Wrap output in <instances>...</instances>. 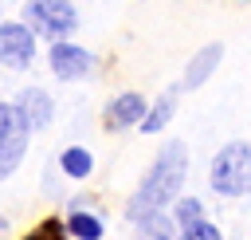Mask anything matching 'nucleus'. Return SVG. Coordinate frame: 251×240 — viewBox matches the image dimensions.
<instances>
[{"instance_id": "f257e3e1", "label": "nucleus", "mask_w": 251, "mask_h": 240, "mask_svg": "<svg viewBox=\"0 0 251 240\" xmlns=\"http://www.w3.org/2000/svg\"><path fill=\"white\" fill-rule=\"evenodd\" d=\"M184 169H188V153H184V146L180 142H173V146H165L161 150V157H157V165H153V173L145 177V185H141V193L133 197V205H129V212L141 220V212L149 209H157V205H165L176 189H180V181H184Z\"/></svg>"}, {"instance_id": "f03ea898", "label": "nucleus", "mask_w": 251, "mask_h": 240, "mask_svg": "<svg viewBox=\"0 0 251 240\" xmlns=\"http://www.w3.org/2000/svg\"><path fill=\"white\" fill-rule=\"evenodd\" d=\"M247 142H231L216 161H212V185L227 197L247 193Z\"/></svg>"}, {"instance_id": "7ed1b4c3", "label": "nucleus", "mask_w": 251, "mask_h": 240, "mask_svg": "<svg viewBox=\"0 0 251 240\" xmlns=\"http://www.w3.org/2000/svg\"><path fill=\"white\" fill-rule=\"evenodd\" d=\"M24 150H27V126H24V118L16 114V106L0 102V177H8L20 165Z\"/></svg>"}, {"instance_id": "20e7f679", "label": "nucleus", "mask_w": 251, "mask_h": 240, "mask_svg": "<svg viewBox=\"0 0 251 240\" xmlns=\"http://www.w3.org/2000/svg\"><path fill=\"white\" fill-rule=\"evenodd\" d=\"M27 24L35 28V31H43V35H67V31H75V8L67 4V0H31L27 4Z\"/></svg>"}, {"instance_id": "39448f33", "label": "nucleus", "mask_w": 251, "mask_h": 240, "mask_svg": "<svg viewBox=\"0 0 251 240\" xmlns=\"http://www.w3.org/2000/svg\"><path fill=\"white\" fill-rule=\"evenodd\" d=\"M35 55V39L24 24H0V63L8 67H27Z\"/></svg>"}, {"instance_id": "423d86ee", "label": "nucleus", "mask_w": 251, "mask_h": 240, "mask_svg": "<svg viewBox=\"0 0 251 240\" xmlns=\"http://www.w3.org/2000/svg\"><path fill=\"white\" fill-rule=\"evenodd\" d=\"M51 71L59 79H78V75L90 71V55L82 47H75V43H55L51 47Z\"/></svg>"}, {"instance_id": "0eeeda50", "label": "nucleus", "mask_w": 251, "mask_h": 240, "mask_svg": "<svg viewBox=\"0 0 251 240\" xmlns=\"http://www.w3.org/2000/svg\"><path fill=\"white\" fill-rule=\"evenodd\" d=\"M16 114L24 118V126H27V130H35V126H47V118H51V102H47V94H43V90H24V94H20Z\"/></svg>"}, {"instance_id": "6e6552de", "label": "nucleus", "mask_w": 251, "mask_h": 240, "mask_svg": "<svg viewBox=\"0 0 251 240\" xmlns=\"http://www.w3.org/2000/svg\"><path fill=\"white\" fill-rule=\"evenodd\" d=\"M141 110H145V98L141 94H122V98L110 102L106 118H110V126H129V122L141 118Z\"/></svg>"}, {"instance_id": "1a4fd4ad", "label": "nucleus", "mask_w": 251, "mask_h": 240, "mask_svg": "<svg viewBox=\"0 0 251 240\" xmlns=\"http://www.w3.org/2000/svg\"><path fill=\"white\" fill-rule=\"evenodd\" d=\"M90 165H94V157H90L86 150H78V146L63 153V169H67L71 177H86V173H90Z\"/></svg>"}, {"instance_id": "9d476101", "label": "nucleus", "mask_w": 251, "mask_h": 240, "mask_svg": "<svg viewBox=\"0 0 251 240\" xmlns=\"http://www.w3.org/2000/svg\"><path fill=\"white\" fill-rule=\"evenodd\" d=\"M216 59H220V47H204L200 51V59L192 63V71H188V79H184V87H196L204 75H208V67H216Z\"/></svg>"}, {"instance_id": "9b49d317", "label": "nucleus", "mask_w": 251, "mask_h": 240, "mask_svg": "<svg viewBox=\"0 0 251 240\" xmlns=\"http://www.w3.org/2000/svg\"><path fill=\"white\" fill-rule=\"evenodd\" d=\"M169 114H173V94H165V98H161V102L149 110V118L141 122V130H145V134H157V130L169 122Z\"/></svg>"}, {"instance_id": "f8f14e48", "label": "nucleus", "mask_w": 251, "mask_h": 240, "mask_svg": "<svg viewBox=\"0 0 251 240\" xmlns=\"http://www.w3.org/2000/svg\"><path fill=\"white\" fill-rule=\"evenodd\" d=\"M71 232L82 236V240H98V236H102V224H98L90 212H75V216H71Z\"/></svg>"}, {"instance_id": "ddd939ff", "label": "nucleus", "mask_w": 251, "mask_h": 240, "mask_svg": "<svg viewBox=\"0 0 251 240\" xmlns=\"http://www.w3.org/2000/svg\"><path fill=\"white\" fill-rule=\"evenodd\" d=\"M24 240H67V232H63V224L59 220H43L39 228H31Z\"/></svg>"}, {"instance_id": "4468645a", "label": "nucleus", "mask_w": 251, "mask_h": 240, "mask_svg": "<svg viewBox=\"0 0 251 240\" xmlns=\"http://www.w3.org/2000/svg\"><path fill=\"white\" fill-rule=\"evenodd\" d=\"M176 220H180L184 228H192V224L200 220V205H196V201H180V205H176Z\"/></svg>"}, {"instance_id": "2eb2a0df", "label": "nucleus", "mask_w": 251, "mask_h": 240, "mask_svg": "<svg viewBox=\"0 0 251 240\" xmlns=\"http://www.w3.org/2000/svg\"><path fill=\"white\" fill-rule=\"evenodd\" d=\"M184 240H220V232H216V224H204V220H196V224L184 232Z\"/></svg>"}, {"instance_id": "dca6fc26", "label": "nucleus", "mask_w": 251, "mask_h": 240, "mask_svg": "<svg viewBox=\"0 0 251 240\" xmlns=\"http://www.w3.org/2000/svg\"><path fill=\"white\" fill-rule=\"evenodd\" d=\"M0 232H4V216H0Z\"/></svg>"}]
</instances>
